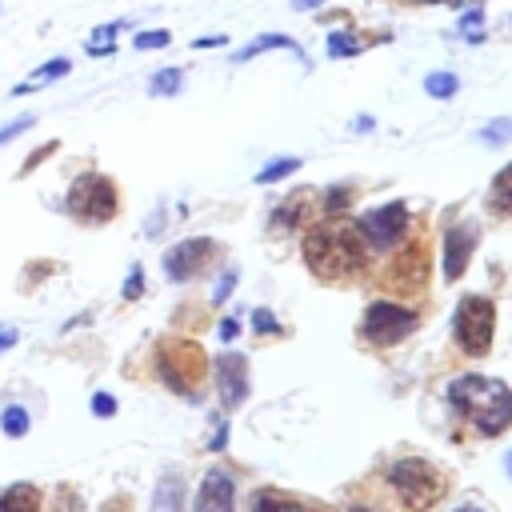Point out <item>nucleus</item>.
<instances>
[{"label":"nucleus","mask_w":512,"mask_h":512,"mask_svg":"<svg viewBox=\"0 0 512 512\" xmlns=\"http://www.w3.org/2000/svg\"><path fill=\"white\" fill-rule=\"evenodd\" d=\"M368 252H396L408 236H412V212L404 204H380V208H368L360 220H356Z\"/></svg>","instance_id":"1a4fd4ad"},{"label":"nucleus","mask_w":512,"mask_h":512,"mask_svg":"<svg viewBox=\"0 0 512 512\" xmlns=\"http://www.w3.org/2000/svg\"><path fill=\"white\" fill-rule=\"evenodd\" d=\"M116 28H120V24H100V28L92 32V40H88V56H108V52L116 48Z\"/></svg>","instance_id":"412c9836"},{"label":"nucleus","mask_w":512,"mask_h":512,"mask_svg":"<svg viewBox=\"0 0 512 512\" xmlns=\"http://www.w3.org/2000/svg\"><path fill=\"white\" fill-rule=\"evenodd\" d=\"M212 380H216V392H220L224 408H240L248 400V360L244 356L220 352L212 360Z\"/></svg>","instance_id":"9b49d317"},{"label":"nucleus","mask_w":512,"mask_h":512,"mask_svg":"<svg viewBox=\"0 0 512 512\" xmlns=\"http://www.w3.org/2000/svg\"><path fill=\"white\" fill-rule=\"evenodd\" d=\"M72 64L68 60H52V64H44V68H36V76H32V84H24V88H16V92H28V88H36V84H44V80H52V76H64Z\"/></svg>","instance_id":"cd10ccee"},{"label":"nucleus","mask_w":512,"mask_h":512,"mask_svg":"<svg viewBox=\"0 0 512 512\" xmlns=\"http://www.w3.org/2000/svg\"><path fill=\"white\" fill-rule=\"evenodd\" d=\"M300 252H304V264L312 268V276L328 280V284H344V280L360 276L368 268V256H372L360 228L344 224L336 216H324L312 228H304Z\"/></svg>","instance_id":"f257e3e1"},{"label":"nucleus","mask_w":512,"mask_h":512,"mask_svg":"<svg viewBox=\"0 0 512 512\" xmlns=\"http://www.w3.org/2000/svg\"><path fill=\"white\" fill-rule=\"evenodd\" d=\"M456 512H480V508H456Z\"/></svg>","instance_id":"79ce46f5"},{"label":"nucleus","mask_w":512,"mask_h":512,"mask_svg":"<svg viewBox=\"0 0 512 512\" xmlns=\"http://www.w3.org/2000/svg\"><path fill=\"white\" fill-rule=\"evenodd\" d=\"M448 404L480 432V436H500L512 424V392L508 384L492 380V376H456L448 384Z\"/></svg>","instance_id":"f03ea898"},{"label":"nucleus","mask_w":512,"mask_h":512,"mask_svg":"<svg viewBox=\"0 0 512 512\" xmlns=\"http://www.w3.org/2000/svg\"><path fill=\"white\" fill-rule=\"evenodd\" d=\"M164 44H168V32L164 28H152V32H140L136 36V48L140 52H152V48H164Z\"/></svg>","instance_id":"c756f323"},{"label":"nucleus","mask_w":512,"mask_h":512,"mask_svg":"<svg viewBox=\"0 0 512 512\" xmlns=\"http://www.w3.org/2000/svg\"><path fill=\"white\" fill-rule=\"evenodd\" d=\"M476 252V224L464 220V224H452L444 232V280H460L468 260Z\"/></svg>","instance_id":"ddd939ff"},{"label":"nucleus","mask_w":512,"mask_h":512,"mask_svg":"<svg viewBox=\"0 0 512 512\" xmlns=\"http://www.w3.org/2000/svg\"><path fill=\"white\" fill-rule=\"evenodd\" d=\"M384 484L392 488V496L400 500L404 512H428L444 500L448 492V472L424 456H396L384 468Z\"/></svg>","instance_id":"7ed1b4c3"},{"label":"nucleus","mask_w":512,"mask_h":512,"mask_svg":"<svg viewBox=\"0 0 512 512\" xmlns=\"http://www.w3.org/2000/svg\"><path fill=\"white\" fill-rule=\"evenodd\" d=\"M232 284H236V272H224V276H220V284H216V292H212V300H216V304H224V300H228V292H232Z\"/></svg>","instance_id":"473e14b6"},{"label":"nucleus","mask_w":512,"mask_h":512,"mask_svg":"<svg viewBox=\"0 0 512 512\" xmlns=\"http://www.w3.org/2000/svg\"><path fill=\"white\" fill-rule=\"evenodd\" d=\"M420 328V316L408 308V304H396V300H372L360 316V336L376 348H388V344H400L404 336H412Z\"/></svg>","instance_id":"0eeeda50"},{"label":"nucleus","mask_w":512,"mask_h":512,"mask_svg":"<svg viewBox=\"0 0 512 512\" xmlns=\"http://www.w3.org/2000/svg\"><path fill=\"white\" fill-rule=\"evenodd\" d=\"M348 512H384V508H380V504H372V500H368V504H364V500H356V504H348Z\"/></svg>","instance_id":"e433bc0d"},{"label":"nucleus","mask_w":512,"mask_h":512,"mask_svg":"<svg viewBox=\"0 0 512 512\" xmlns=\"http://www.w3.org/2000/svg\"><path fill=\"white\" fill-rule=\"evenodd\" d=\"M264 48H288L296 60H304V52L296 48V40H288V36H256L244 52H236V60H248V56H256V52H264Z\"/></svg>","instance_id":"6ab92c4d"},{"label":"nucleus","mask_w":512,"mask_h":512,"mask_svg":"<svg viewBox=\"0 0 512 512\" xmlns=\"http://www.w3.org/2000/svg\"><path fill=\"white\" fill-rule=\"evenodd\" d=\"M156 372L168 392L196 400L208 380V356L200 352V344H192L184 336H168L156 344Z\"/></svg>","instance_id":"20e7f679"},{"label":"nucleus","mask_w":512,"mask_h":512,"mask_svg":"<svg viewBox=\"0 0 512 512\" xmlns=\"http://www.w3.org/2000/svg\"><path fill=\"white\" fill-rule=\"evenodd\" d=\"M488 208L496 216H512V164H504L488 188Z\"/></svg>","instance_id":"f3484780"},{"label":"nucleus","mask_w":512,"mask_h":512,"mask_svg":"<svg viewBox=\"0 0 512 512\" xmlns=\"http://www.w3.org/2000/svg\"><path fill=\"white\" fill-rule=\"evenodd\" d=\"M496 332V304L488 296H464L452 316V336L464 356H488Z\"/></svg>","instance_id":"423d86ee"},{"label":"nucleus","mask_w":512,"mask_h":512,"mask_svg":"<svg viewBox=\"0 0 512 512\" xmlns=\"http://www.w3.org/2000/svg\"><path fill=\"white\" fill-rule=\"evenodd\" d=\"M424 88H428V96H436V100H448V96H456L460 80H456L452 72H432V76L424 80Z\"/></svg>","instance_id":"4be33fe9"},{"label":"nucleus","mask_w":512,"mask_h":512,"mask_svg":"<svg viewBox=\"0 0 512 512\" xmlns=\"http://www.w3.org/2000/svg\"><path fill=\"white\" fill-rule=\"evenodd\" d=\"M360 52V36L356 32H332L328 36V56H356Z\"/></svg>","instance_id":"5701e85b"},{"label":"nucleus","mask_w":512,"mask_h":512,"mask_svg":"<svg viewBox=\"0 0 512 512\" xmlns=\"http://www.w3.org/2000/svg\"><path fill=\"white\" fill-rule=\"evenodd\" d=\"M236 332H240V320H220V340H236Z\"/></svg>","instance_id":"f704fd0d"},{"label":"nucleus","mask_w":512,"mask_h":512,"mask_svg":"<svg viewBox=\"0 0 512 512\" xmlns=\"http://www.w3.org/2000/svg\"><path fill=\"white\" fill-rule=\"evenodd\" d=\"M480 140H484V144H504V140H512V120H492V124H484V128H480Z\"/></svg>","instance_id":"bb28decb"},{"label":"nucleus","mask_w":512,"mask_h":512,"mask_svg":"<svg viewBox=\"0 0 512 512\" xmlns=\"http://www.w3.org/2000/svg\"><path fill=\"white\" fill-rule=\"evenodd\" d=\"M180 504H184V480L180 472H164L152 496V512H180Z\"/></svg>","instance_id":"dca6fc26"},{"label":"nucleus","mask_w":512,"mask_h":512,"mask_svg":"<svg viewBox=\"0 0 512 512\" xmlns=\"http://www.w3.org/2000/svg\"><path fill=\"white\" fill-rule=\"evenodd\" d=\"M348 200H352V192H348V188H328V192H324V208H320V212H324V216H340V212L348 208Z\"/></svg>","instance_id":"a878e982"},{"label":"nucleus","mask_w":512,"mask_h":512,"mask_svg":"<svg viewBox=\"0 0 512 512\" xmlns=\"http://www.w3.org/2000/svg\"><path fill=\"white\" fill-rule=\"evenodd\" d=\"M16 344V328H0V352Z\"/></svg>","instance_id":"c9c22d12"},{"label":"nucleus","mask_w":512,"mask_h":512,"mask_svg":"<svg viewBox=\"0 0 512 512\" xmlns=\"http://www.w3.org/2000/svg\"><path fill=\"white\" fill-rule=\"evenodd\" d=\"M424 280H428V248H424L420 236H408L396 252H388V264H384V272L376 276L380 288L400 292V296L420 292Z\"/></svg>","instance_id":"6e6552de"},{"label":"nucleus","mask_w":512,"mask_h":512,"mask_svg":"<svg viewBox=\"0 0 512 512\" xmlns=\"http://www.w3.org/2000/svg\"><path fill=\"white\" fill-rule=\"evenodd\" d=\"M252 512H300V500H292L288 492H276V488H260L252 496Z\"/></svg>","instance_id":"a211bd4d"},{"label":"nucleus","mask_w":512,"mask_h":512,"mask_svg":"<svg viewBox=\"0 0 512 512\" xmlns=\"http://www.w3.org/2000/svg\"><path fill=\"white\" fill-rule=\"evenodd\" d=\"M416 4H440V0H416Z\"/></svg>","instance_id":"a19ab883"},{"label":"nucleus","mask_w":512,"mask_h":512,"mask_svg":"<svg viewBox=\"0 0 512 512\" xmlns=\"http://www.w3.org/2000/svg\"><path fill=\"white\" fill-rule=\"evenodd\" d=\"M180 84H184V72H180V68H160V72L152 76L148 92H152V96H168V92H180Z\"/></svg>","instance_id":"aec40b11"},{"label":"nucleus","mask_w":512,"mask_h":512,"mask_svg":"<svg viewBox=\"0 0 512 512\" xmlns=\"http://www.w3.org/2000/svg\"><path fill=\"white\" fill-rule=\"evenodd\" d=\"M28 128H32V116H20V120L4 124V128H0V144H8L12 136H20V132H28Z\"/></svg>","instance_id":"7c9ffc66"},{"label":"nucleus","mask_w":512,"mask_h":512,"mask_svg":"<svg viewBox=\"0 0 512 512\" xmlns=\"http://www.w3.org/2000/svg\"><path fill=\"white\" fill-rule=\"evenodd\" d=\"M44 508V496L36 484H8L0 492V512H40Z\"/></svg>","instance_id":"4468645a"},{"label":"nucleus","mask_w":512,"mask_h":512,"mask_svg":"<svg viewBox=\"0 0 512 512\" xmlns=\"http://www.w3.org/2000/svg\"><path fill=\"white\" fill-rule=\"evenodd\" d=\"M92 412H96V416H112V412H116V400H112L108 392H96V396H92Z\"/></svg>","instance_id":"2f4dec72"},{"label":"nucleus","mask_w":512,"mask_h":512,"mask_svg":"<svg viewBox=\"0 0 512 512\" xmlns=\"http://www.w3.org/2000/svg\"><path fill=\"white\" fill-rule=\"evenodd\" d=\"M308 208H312V196H308V192H292V196L276 208L272 224H276L280 232H296V228H300V220L308 216Z\"/></svg>","instance_id":"2eb2a0df"},{"label":"nucleus","mask_w":512,"mask_h":512,"mask_svg":"<svg viewBox=\"0 0 512 512\" xmlns=\"http://www.w3.org/2000/svg\"><path fill=\"white\" fill-rule=\"evenodd\" d=\"M504 468H508V476H512V452H508V456H504Z\"/></svg>","instance_id":"ea45409f"},{"label":"nucleus","mask_w":512,"mask_h":512,"mask_svg":"<svg viewBox=\"0 0 512 512\" xmlns=\"http://www.w3.org/2000/svg\"><path fill=\"white\" fill-rule=\"evenodd\" d=\"M292 4H296V8H316L320 0H292Z\"/></svg>","instance_id":"4c0bfd02"},{"label":"nucleus","mask_w":512,"mask_h":512,"mask_svg":"<svg viewBox=\"0 0 512 512\" xmlns=\"http://www.w3.org/2000/svg\"><path fill=\"white\" fill-rule=\"evenodd\" d=\"M252 328H256L260 336H276V332H280V320H276L268 308H256V312H252Z\"/></svg>","instance_id":"c85d7f7f"},{"label":"nucleus","mask_w":512,"mask_h":512,"mask_svg":"<svg viewBox=\"0 0 512 512\" xmlns=\"http://www.w3.org/2000/svg\"><path fill=\"white\" fill-rule=\"evenodd\" d=\"M4 432H8V436H24V432H28V412H24L20 404H8V408H4Z\"/></svg>","instance_id":"393cba45"},{"label":"nucleus","mask_w":512,"mask_h":512,"mask_svg":"<svg viewBox=\"0 0 512 512\" xmlns=\"http://www.w3.org/2000/svg\"><path fill=\"white\" fill-rule=\"evenodd\" d=\"M296 168H300V160H296V156H280V160L264 164L256 180H260V184H272V180H280V176H288V172H296Z\"/></svg>","instance_id":"b1692460"},{"label":"nucleus","mask_w":512,"mask_h":512,"mask_svg":"<svg viewBox=\"0 0 512 512\" xmlns=\"http://www.w3.org/2000/svg\"><path fill=\"white\" fill-rule=\"evenodd\" d=\"M300 512H328V508H320V504H300Z\"/></svg>","instance_id":"58836bf2"},{"label":"nucleus","mask_w":512,"mask_h":512,"mask_svg":"<svg viewBox=\"0 0 512 512\" xmlns=\"http://www.w3.org/2000/svg\"><path fill=\"white\" fill-rule=\"evenodd\" d=\"M68 216L80 220V224H108L116 212H120V192L108 176L100 172H80L68 188V200H64Z\"/></svg>","instance_id":"39448f33"},{"label":"nucleus","mask_w":512,"mask_h":512,"mask_svg":"<svg viewBox=\"0 0 512 512\" xmlns=\"http://www.w3.org/2000/svg\"><path fill=\"white\" fill-rule=\"evenodd\" d=\"M216 256H220V244H216V240H208V236H188V240H180L176 248L164 252V272H168L172 284H176V280H192V276H200Z\"/></svg>","instance_id":"9d476101"},{"label":"nucleus","mask_w":512,"mask_h":512,"mask_svg":"<svg viewBox=\"0 0 512 512\" xmlns=\"http://www.w3.org/2000/svg\"><path fill=\"white\" fill-rule=\"evenodd\" d=\"M140 288H144V280H140V268H132L128 284H124V300H136V296H140Z\"/></svg>","instance_id":"72a5a7b5"},{"label":"nucleus","mask_w":512,"mask_h":512,"mask_svg":"<svg viewBox=\"0 0 512 512\" xmlns=\"http://www.w3.org/2000/svg\"><path fill=\"white\" fill-rule=\"evenodd\" d=\"M192 512H236V480L228 476V468H208L204 472Z\"/></svg>","instance_id":"f8f14e48"}]
</instances>
